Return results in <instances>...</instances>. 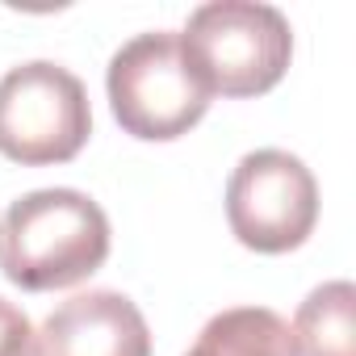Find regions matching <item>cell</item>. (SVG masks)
<instances>
[{
	"mask_svg": "<svg viewBox=\"0 0 356 356\" xmlns=\"http://www.w3.org/2000/svg\"><path fill=\"white\" fill-rule=\"evenodd\" d=\"M109 218L80 189H34L0 214V273L26 293L72 289L109 260Z\"/></svg>",
	"mask_w": 356,
	"mask_h": 356,
	"instance_id": "cell-1",
	"label": "cell"
},
{
	"mask_svg": "<svg viewBox=\"0 0 356 356\" xmlns=\"http://www.w3.org/2000/svg\"><path fill=\"white\" fill-rule=\"evenodd\" d=\"M185 356H298L289 323L268 306L218 310Z\"/></svg>",
	"mask_w": 356,
	"mask_h": 356,
	"instance_id": "cell-7",
	"label": "cell"
},
{
	"mask_svg": "<svg viewBox=\"0 0 356 356\" xmlns=\"http://www.w3.org/2000/svg\"><path fill=\"white\" fill-rule=\"evenodd\" d=\"M181 47L210 97H264L293 59L289 17L260 0H210L189 13Z\"/></svg>",
	"mask_w": 356,
	"mask_h": 356,
	"instance_id": "cell-2",
	"label": "cell"
},
{
	"mask_svg": "<svg viewBox=\"0 0 356 356\" xmlns=\"http://www.w3.org/2000/svg\"><path fill=\"white\" fill-rule=\"evenodd\" d=\"M227 222L248 252L285 256L302 248L318 222L314 172L281 147L248 151L227 181Z\"/></svg>",
	"mask_w": 356,
	"mask_h": 356,
	"instance_id": "cell-5",
	"label": "cell"
},
{
	"mask_svg": "<svg viewBox=\"0 0 356 356\" xmlns=\"http://www.w3.org/2000/svg\"><path fill=\"white\" fill-rule=\"evenodd\" d=\"M105 92L113 122L143 143H172L189 134L214 101L176 30H147L118 47L105 67Z\"/></svg>",
	"mask_w": 356,
	"mask_h": 356,
	"instance_id": "cell-3",
	"label": "cell"
},
{
	"mask_svg": "<svg viewBox=\"0 0 356 356\" xmlns=\"http://www.w3.org/2000/svg\"><path fill=\"white\" fill-rule=\"evenodd\" d=\"M0 356H34V323L5 298H0Z\"/></svg>",
	"mask_w": 356,
	"mask_h": 356,
	"instance_id": "cell-9",
	"label": "cell"
},
{
	"mask_svg": "<svg viewBox=\"0 0 356 356\" xmlns=\"http://www.w3.org/2000/svg\"><path fill=\"white\" fill-rule=\"evenodd\" d=\"M289 331L298 356H356V285L327 281L310 289Z\"/></svg>",
	"mask_w": 356,
	"mask_h": 356,
	"instance_id": "cell-8",
	"label": "cell"
},
{
	"mask_svg": "<svg viewBox=\"0 0 356 356\" xmlns=\"http://www.w3.org/2000/svg\"><path fill=\"white\" fill-rule=\"evenodd\" d=\"M34 356H151V327L126 293L88 289L42 318Z\"/></svg>",
	"mask_w": 356,
	"mask_h": 356,
	"instance_id": "cell-6",
	"label": "cell"
},
{
	"mask_svg": "<svg viewBox=\"0 0 356 356\" xmlns=\"http://www.w3.org/2000/svg\"><path fill=\"white\" fill-rule=\"evenodd\" d=\"M92 134L88 88L76 72L34 59L0 76V155L22 168L67 163Z\"/></svg>",
	"mask_w": 356,
	"mask_h": 356,
	"instance_id": "cell-4",
	"label": "cell"
}]
</instances>
